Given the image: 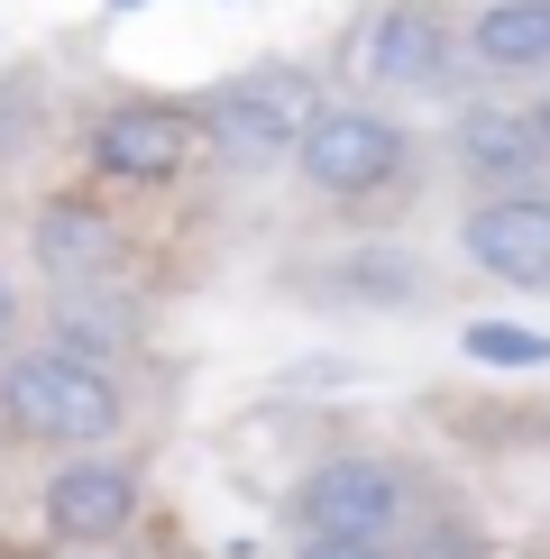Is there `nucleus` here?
Here are the masks:
<instances>
[{
	"label": "nucleus",
	"instance_id": "f257e3e1",
	"mask_svg": "<svg viewBox=\"0 0 550 559\" xmlns=\"http://www.w3.org/2000/svg\"><path fill=\"white\" fill-rule=\"evenodd\" d=\"M0 394H10V413H19L37 440H101V431H120V394H110V377H92L74 348L10 358Z\"/></svg>",
	"mask_w": 550,
	"mask_h": 559
},
{
	"label": "nucleus",
	"instance_id": "f03ea898",
	"mask_svg": "<svg viewBox=\"0 0 550 559\" xmlns=\"http://www.w3.org/2000/svg\"><path fill=\"white\" fill-rule=\"evenodd\" d=\"M395 504H404L395 468H376V459H331V468L303 477L294 514H303V542H385V532H395Z\"/></svg>",
	"mask_w": 550,
	"mask_h": 559
},
{
	"label": "nucleus",
	"instance_id": "7ed1b4c3",
	"mask_svg": "<svg viewBox=\"0 0 550 559\" xmlns=\"http://www.w3.org/2000/svg\"><path fill=\"white\" fill-rule=\"evenodd\" d=\"M294 156H303V175L321 193H376L404 166V129L376 120V110H312V129H303Z\"/></svg>",
	"mask_w": 550,
	"mask_h": 559
},
{
	"label": "nucleus",
	"instance_id": "20e7f679",
	"mask_svg": "<svg viewBox=\"0 0 550 559\" xmlns=\"http://www.w3.org/2000/svg\"><path fill=\"white\" fill-rule=\"evenodd\" d=\"M312 92L294 83V74H258V83H239L220 102V120H212V147L229 156V166H275V156H294L303 147V129H312Z\"/></svg>",
	"mask_w": 550,
	"mask_h": 559
},
{
	"label": "nucleus",
	"instance_id": "39448f33",
	"mask_svg": "<svg viewBox=\"0 0 550 559\" xmlns=\"http://www.w3.org/2000/svg\"><path fill=\"white\" fill-rule=\"evenodd\" d=\"M468 258L504 285H550V193H495L468 212Z\"/></svg>",
	"mask_w": 550,
	"mask_h": 559
},
{
	"label": "nucleus",
	"instance_id": "423d86ee",
	"mask_svg": "<svg viewBox=\"0 0 550 559\" xmlns=\"http://www.w3.org/2000/svg\"><path fill=\"white\" fill-rule=\"evenodd\" d=\"M129 514H138V486L120 468H92V459L46 486V532L56 542H120Z\"/></svg>",
	"mask_w": 550,
	"mask_h": 559
},
{
	"label": "nucleus",
	"instance_id": "0eeeda50",
	"mask_svg": "<svg viewBox=\"0 0 550 559\" xmlns=\"http://www.w3.org/2000/svg\"><path fill=\"white\" fill-rule=\"evenodd\" d=\"M183 156H193V129H183L175 110H120V120L92 129V166L129 175V183H166Z\"/></svg>",
	"mask_w": 550,
	"mask_h": 559
},
{
	"label": "nucleus",
	"instance_id": "6e6552de",
	"mask_svg": "<svg viewBox=\"0 0 550 559\" xmlns=\"http://www.w3.org/2000/svg\"><path fill=\"white\" fill-rule=\"evenodd\" d=\"M367 74L376 83H441L450 74V19L441 10H385L367 28Z\"/></svg>",
	"mask_w": 550,
	"mask_h": 559
},
{
	"label": "nucleus",
	"instance_id": "1a4fd4ad",
	"mask_svg": "<svg viewBox=\"0 0 550 559\" xmlns=\"http://www.w3.org/2000/svg\"><path fill=\"white\" fill-rule=\"evenodd\" d=\"M458 156H468V175H487V183H523L550 156V129L523 120V110H468V120H458Z\"/></svg>",
	"mask_w": 550,
	"mask_h": 559
},
{
	"label": "nucleus",
	"instance_id": "9d476101",
	"mask_svg": "<svg viewBox=\"0 0 550 559\" xmlns=\"http://www.w3.org/2000/svg\"><path fill=\"white\" fill-rule=\"evenodd\" d=\"M477 56H487L495 74L550 64V0H495V10L477 19Z\"/></svg>",
	"mask_w": 550,
	"mask_h": 559
},
{
	"label": "nucleus",
	"instance_id": "9b49d317",
	"mask_svg": "<svg viewBox=\"0 0 550 559\" xmlns=\"http://www.w3.org/2000/svg\"><path fill=\"white\" fill-rule=\"evenodd\" d=\"M37 258L64 275V285H92V275L110 266V229L92 221V212H46V229H37Z\"/></svg>",
	"mask_w": 550,
	"mask_h": 559
},
{
	"label": "nucleus",
	"instance_id": "f8f14e48",
	"mask_svg": "<svg viewBox=\"0 0 550 559\" xmlns=\"http://www.w3.org/2000/svg\"><path fill=\"white\" fill-rule=\"evenodd\" d=\"M468 358H487V367H550V331H514V321H468Z\"/></svg>",
	"mask_w": 550,
	"mask_h": 559
},
{
	"label": "nucleus",
	"instance_id": "ddd939ff",
	"mask_svg": "<svg viewBox=\"0 0 550 559\" xmlns=\"http://www.w3.org/2000/svg\"><path fill=\"white\" fill-rule=\"evenodd\" d=\"M303 559H385V542H303Z\"/></svg>",
	"mask_w": 550,
	"mask_h": 559
},
{
	"label": "nucleus",
	"instance_id": "4468645a",
	"mask_svg": "<svg viewBox=\"0 0 550 559\" xmlns=\"http://www.w3.org/2000/svg\"><path fill=\"white\" fill-rule=\"evenodd\" d=\"M541 129H550V102H541Z\"/></svg>",
	"mask_w": 550,
	"mask_h": 559
},
{
	"label": "nucleus",
	"instance_id": "2eb2a0df",
	"mask_svg": "<svg viewBox=\"0 0 550 559\" xmlns=\"http://www.w3.org/2000/svg\"><path fill=\"white\" fill-rule=\"evenodd\" d=\"M120 10H129V0H120Z\"/></svg>",
	"mask_w": 550,
	"mask_h": 559
}]
</instances>
